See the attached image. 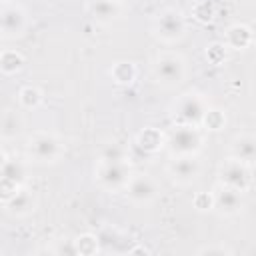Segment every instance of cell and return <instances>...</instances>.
<instances>
[{
    "label": "cell",
    "mask_w": 256,
    "mask_h": 256,
    "mask_svg": "<svg viewBox=\"0 0 256 256\" xmlns=\"http://www.w3.org/2000/svg\"><path fill=\"white\" fill-rule=\"evenodd\" d=\"M204 128L202 126H188V124H172L166 132L164 150L168 158L176 156H200L204 148Z\"/></svg>",
    "instance_id": "277c9868"
},
{
    "label": "cell",
    "mask_w": 256,
    "mask_h": 256,
    "mask_svg": "<svg viewBox=\"0 0 256 256\" xmlns=\"http://www.w3.org/2000/svg\"><path fill=\"white\" fill-rule=\"evenodd\" d=\"M100 158H106V160H130L128 152L124 146L120 144H106L100 152Z\"/></svg>",
    "instance_id": "cb8c5ba5"
},
{
    "label": "cell",
    "mask_w": 256,
    "mask_h": 256,
    "mask_svg": "<svg viewBox=\"0 0 256 256\" xmlns=\"http://www.w3.org/2000/svg\"><path fill=\"white\" fill-rule=\"evenodd\" d=\"M28 166H30L28 160L18 158V156H8V152L2 150V160H0L2 194H0V200L28 184Z\"/></svg>",
    "instance_id": "ba28073f"
},
{
    "label": "cell",
    "mask_w": 256,
    "mask_h": 256,
    "mask_svg": "<svg viewBox=\"0 0 256 256\" xmlns=\"http://www.w3.org/2000/svg\"><path fill=\"white\" fill-rule=\"evenodd\" d=\"M20 126H22V122L18 118V112L12 108H6L2 114V140L16 138V134L20 132Z\"/></svg>",
    "instance_id": "7402d4cb"
},
{
    "label": "cell",
    "mask_w": 256,
    "mask_h": 256,
    "mask_svg": "<svg viewBox=\"0 0 256 256\" xmlns=\"http://www.w3.org/2000/svg\"><path fill=\"white\" fill-rule=\"evenodd\" d=\"M246 208V192L230 188L226 184H216L212 188V212L220 218H234Z\"/></svg>",
    "instance_id": "9c48e42d"
},
{
    "label": "cell",
    "mask_w": 256,
    "mask_h": 256,
    "mask_svg": "<svg viewBox=\"0 0 256 256\" xmlns=\"http://www.w3.org/2000/svg\"><path fill=\"white\" fill-rule=\"evenodd\" d=\"M12 2H16V0H2V4H12Z\"/></svg>",
    "instance_id": "4316f807"
},
{
    "label": "cell",
    "mask_w": 256,
    "mask_h": 256,
    "mask_svg": "<svg viewBox=\"0 0 256 256\" xmlns=\"http://www.w3.org/2000/svg\"><path fill=\"white\" fill-rule=\"evenodd\" d=\"M150 32L152 36L166 46L178 44L186 32H188V20L184 16V12L180 8L174 6H166L162 10H158L152 20H150Z\"/></svg>",
    "instance_id": "3957f363"
},
{
    "label": "cell",
    "mask_w": 256,
    "mask_h": 256,
    "mask_svg": "<svg viewBox=\"0 0 256 256\" xmlns=\"http://www.w3.org/2000/svg\"><path fill=\"white\" fill-rule=\"evenodd\" d=\"M2 206H4L6 214H10L12 218H24L36 210L38 200H36L34 190H30L28 186H22V188L14 190L10 196L2 198Z\"/></svg>",
    "instance_id": "4fadbf2b"
},
{
    "label": "cell",
    "mask_w": 256,
    "mask_h": 256,
    "mask_svg": "<svg viewBox=\"0 0 256 256\" xmlns=\"http://www.w3.org/2000/svg\"><path fill=\"white\" fill-rule=\"evenodd\" d=\"M196 254H208V256L220 254V256H224V254H234V248H230L224 242H212V244H204V246L196 248Z\"/></svg>",
    "instance_id": "d4e9b609"
},
{
    "label": "cell",
    "mask_w": 256,
    "mask_h": 256,
    "mask_svg": "<svg viewBox=\"0 0 256 256\" xmlns=\"http://www.w3.org/2000/svg\"><path fill=\"white\" fill-rule=\"evenodd\" d=\"M132 166L128 160H106L98 158L96 168H94V182L98 188L110 194L124 192L130 176H132Z\"/></svg>",
    "instance_id": "8992f818"
},
{
    "label": "cell",
    "mask_w": 256,
    "mask_h": 256,
    "mask_svg": "<svg viewBox=\"0 0 256 256\" xmlns=\"http://www.w3.org/2000/svg\"><path fill=\"white\" fill-rule=\"evenodd\" d=\"M122 194H124L128 204H132L136 208H144V206H150V204H154L158 200L160 184L152 174L134 170Z\"/></svg>",
    "instance_id": "52a82bcc"
},
{
    "label": "cell",
    "mask_w": 256,
    "mask_h": 256,
    "mask_svg": "<svg viewBox=\"0 0 256 256\" xmlns=\"http://www.w3.org/2000/svg\"><path fill=\"white\" fill-rule=\"evenodd\" d=\"M124 2L122 0H90L88 2V12L92 20L100 26H108L116 22L122 16Z\"/></svg>",
    "instance_id": "9a60e30c"
},
{
    "label": "cell",
    "mask_w": 256,
    "mask_h": 256,
    "mask_svg": "<svg viewBox=\"0 0 256 256\" xmlns=\"http://www.w3.org/2000/svg\"><path fill=\"white\" fill-rule=\"evenodd\" d=\"M110 76H112V80H114L118 86H130V84L136 80L138 70H136V64H134V62L120 60V62H116V64L110 68Z\"/></svg>",
    "instance_id": "ac0fdd59"
},
{
    "label": "cell",
    "mask_w": 256,
    "mask_h": 256,
    "mask_svg": "<svg viewBox=\"0 0 256 256\" xmlns=\"http://www.w3.org/2000/svg\"><path fill=\"white\" fill-rule=\"evenodd\" d=\"M22 66H24V56L18 50L8 48L0 54V70H2L4 76H12V74L20 72Z\"/></svg>",
    "instance_id": "d6986e66"
},
{
    "label": "cell",
    "mask_w": 256,
    "mask_h": 256,
    "mask_svg": "<svg viewBox=\"0 0 256 256\" xmlns=\"http://www.w3.org/2000/svg\"><path fill=\"white\" fill-rule=\"evenodd\" d=\"M212 108L206 94L198 90H186L178 94L168 106V118L172 124H188L202 126L208 110Z\"/></svg>",
    "instance_id": "6da1fadb"
},
{
    "label": "cell",
    "mask_w": 256,
    "mask_h": 256,
    "mask_svg": "<svg viewBox=\"0 0 256 256\" xmlns=\"http://www.w3.org/2000/svg\"><path fill=\"white\" fill-rule=\"evenodd\" d=\"M194 206H196L200 212L212 210V192H200V194H196V198H194Z\"/></svg>",
    "instance_id": "484cf974"
},
{
    "label": "cell",
    "mask_w": 256,
    "mask_h": 256,
    "mask_svg": "<svg viewBox=\"0 0 256 256\" xmlns=\"http://www.w3.org/2000/svg\"><path fill=\"white\" fill-rule=\"evenodd\" d=\"M216 174H218L220 184H226L240 192H248L252 186V168L232 156H226V160H222L218 164Z\"/></svg>",
    "instance_id": "7c38bea8"
},
{
    "label": "cell",
    "mask_w": 256,
    "mask_h": 256,
    "mask_svg": "<svg viewBox=\"0 0 256 256\" xmlns=\"http://www.w3.org/2000/svg\"><path fill=\"white\" fill-rule=\"evenodd\" d=\"M122 2H124V0H122Z\"/></svg>",
    "instance_id": "f1b7e54d"
},
{
    "label": "cell",
    "mask_w": 256,
    "mask_h": 256,
    "mask_svg": "<svg viewBox=\"0 0 256 256\" xmlns=\"http://www.w3.org/2000/svg\"><path fill=\"white\" fill-rule=\"evenodd\" d=\"M74 246H76V254L90 256V254L100 252V238H98V234L84 232V234L74 238Z\"/></svg>",
    "instance_id": "44dd1931"
},
{
    "label": "cell",
    "mask_w": 256,
    "mask_h": 256,
    "mask_svg": "<svg viewBox=\"0 0 256 256\" xmlns=\"http://www.w3.org/2000/svg\"><path fill=\"white\" fill-rule=\"evenodd\" d=\"M254 42V32L248 24H232L224 32V44L228 50H246Z\"/></svg>",
    "instance_id": "2e32d148"
},
{
    "label": "cell",
    "mask_w": 256,
    "mask_h": 256,
    "mask_svg": "<svg viewBox=\"0 0 256 256\" xmlns=\"http://www.w3.org/2000/svg\"><path fill=\"white\" fill-rule=\"evenodd\" d=\"M228 156L256 168V134L254 132H238L228 142Z\"/></svg>",
    "instance_id": "5bb4252c"
},
{
    "label": "cell",
    "mask_w": 256,
    "mask_h": 256,
    "mask_svg": "<svg viewBox=\"0 0 256 256\" xmlns=\"http://www.w3.org/2000/svg\"><path fill=\"white\" fill-rule=\"evenodd\" d=\"M224 124H226L224 112L218 110V108H210L208 114H206V118H204V122H202V128L208 130V132H216V130H222Z\"/></svg>",
    "instance_id": "603a6c76"
},
{
    "label": "cell",
    "mask_w": 256,
    "mask_h": 256,
    "mask_svg": "<svg viewBox=\"0 0 256 256\" xmlns=\"http://www.w3.org/2000/svg\"><path fill=\"white\" fill-rule=\"evenodd\" d=\"M52 2H66V0H52Z\"/></svg>",
    "instance_id": "83f0119b"
},
{
    "label": "cell",
    "mask_w": 256,
    "mask_h": 256,
    "mask_svg": "<svg viewBox=\"0 0 256 256\" xmlns=\"http://www.w3.org/2000/svg\"><path fill=\"white\" fill-rule=\"evenodd\" d=\"M28 28H30V16H28L24 6H20L18 2L2 4V8H0V34H2V40L8 42V40L22 38Z\"/></svg>",
    "instance_id": "30bf717a"
},
{
    "label": "cell",
    "mask_w": 256,
    "mask_h": 256,
    "mask_svg": "<svg viewBox=\"0 0 256 256\" xmlns=\"http://www.w3.org/2000/svg\"><path fill=\"white\" fill-rule=\"evenodd\" d=\"M42 100H44V94L36 86H22L18 90V106L22 110H34L42 104Z\"/></svg>",
    "instance_id": "ffe728a7"
},
{
    "label": "cell",
    "mask_w": 256,
    "mask_h": 256,
    "mask_svg": "<svg viewBox=\"0 0 256 256\" xmlns=\"http://www.w3.org/2000/svg\"><path fill=\"white\" fill-rule=\"evenodd\" d=\"M134 144L140 152L144 154H156L160 150H164V144H166V134L160 132L158 128L154 126H148L144 130H140L134 138Z\"/></svg>",
    "instance_id": "e0dca14e"
},
{
    "label": "cell",
    "mask_w": 256,
    "mask_h": 256,
    "mask_svg": "<svg viewBox=\"0 0 256 256\" xmlns=\"http://www.w3.org/2000/svg\"><path fill=\"white\" fill-rule=\"evenodd\" d=\"M164 172L172 184L186 188L202 176V162L198 156H176L168 160Z\"/></svg>",
    "instance_id": "8fae6325"
},
{
    "label": "cell",
    "mask_w": 256,
    "mask_h": 256,
    "mask_svg": "<svg viewBox=\"0 0 256 256\" xmlns=\"http://www.w3.org/2000/svg\"><path fill=\"white\" fill-rule=\"evenodd\" d=\"M64 156V142L54 132L38 130L32 132L26 140V160L34 166L56 164Z\"/></svg>",
    "instance_id": "5b68a950"
},
{
    "label": "cell",
    "mask_w": 256,
    "mask_h": 256,
    "mask_svg": "<svg viewBox=\"0 0 256 256\" xmlns=\"http://www.w3.org/2000/svg\"><path fill=\"white\" fill-rule=\"evenodd\" d=\"M150 74L162 88H178L188 78V62L176 50H162L150 62Z\"/></svg>",
    "instance_id": "7a4b0ae2"
}]
</instances>
